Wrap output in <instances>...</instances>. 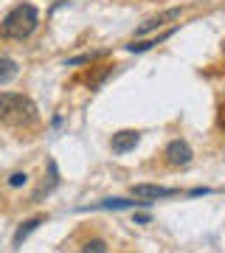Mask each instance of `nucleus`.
I'll return each instance as SVG.
<instances>
[{"mask_svg": "<svg viewBox=\"0 0 225 253\" xmlns=\"http://www.w3.org/2000/svg\"><path fill=\"white\" fill-rule=\"evenodd\" d=\"M163 158H166V163H169V166H189L191 158H194V152H191V146L186 144L183 138H175V141H169V146H166Z\"/></svg>", "mask_w": 225, "mask_h": 253, "instance_id": "20e7f679", "label": "nucleus"}, {"mask_svg": "<svg viewBox=\"0 0 225 253\" xmlns=\"http://www.w3.org/2000/svg\"><path fill=\"white\" fill-rule=\"evenodd\" d=\"M172 34H175V28H172V31H163V34L155 37V40H146V42H130V45H127V51H130V54H144V51H149V48L161 45L163 40H169Z\"/></svg>", "mask_w": 225, "mask_h": 253, "instance_id": "1a4fd4ad", "label": "nucleus"}, {"mask_svg": "<svg viewBox=\"0 0 225 253\" xmlns=\"http://www.w3.org/2000/svg\"><path fill=\"white\" fill-rule=\"evenodd\" d=\"M43 222H45V217H31V219H26V222H23V225L14 231V248H20V245L26 242L28 236L34 234L37 228L43 225Z\"/></svg>", "mask_w": 225, "mask_h": 253, "instance_id": "0eeeda50", "label": "nucleus"}, {"mask_svg": "<svg viewBox=\"0 0 225 253\" xmlns=\"http://www.w3.org/2000/svg\"><path fill=\"white\" fill-rule=\"evenodd\" d=\"M138 144H141V132H138V129H121V132L113 135L110 149H113L116 155H127V152H133Z\"/></svg>", "mask_w": 225, "mask_h": 253, "instance_id": "39448f33", "label": "nucleus"}, {"mask_svg": "<svg viewBox=\"0 0 225 253\" xmlns=\"http://www.w3.org/2000/svg\"><path fill=\"white\" fill-rule=\"evenodd\" d=\"M178 17H180V9H166V11H161L158 17H149L146 23H141V26L135 28V37H144V34H149V31H155V28H161L163 23L178 20Z\"/></svg>", "mask_w": 225, "mask_h": 253, "instance_id": "423d86ee", "label": "nucleus"}, {"mask_svg": "<svg viewBox=\"0 0 225 253\" xmlns=\"http://www.w3.org/2000/svg\"><path fill=\"white\" fill-rule=\"evenodd\" d=\"M82 253H107V245L101 242V239H90V242L82 248Z\"/></svg>", "mask_w": 225, "mask_h": 253, "instance_id": "9b49d317", "label": "nucleus"}, {"mask_svg": "<svg viewBox=\"0 0 225 253\" xmlns=\"http://www.w3.org/2000/svg\"><path fill=\"white\" fill-rule=\"evenodd\" d=\"M37 26H40V11L31 3H20L6 14L3 26H0V34L9 37V40H26L37 31Z\"/></svg>", "mask_w": 225, "mask_h": 253, "instance_id": "f03ea898", "label": "nucleus"}, {"mask_svg": "<svg viewBox=\"0 0 225 253\" xmlns=\"http://www.w3.org/2000/svg\"><path fill=\"white\" fill-rule=\"evenodd\" d=\"M17 76V62L9 59V56H0V84H6Z\"/></svg>", "mask_w": 225, "mask_h": 253, "instance_id": "9d476101", "label": "nucleus"}, {"mask_svg": "<svg viewBox=\"0 0 225 253\" xmlns=\"http://www.w3.org/2000/svg\"><path fill=\"white\" fill-rule=\"evenodd\" d=\"M178 189H169V186H155V183H138L133 186V197H138L141 203L146 206H152L158 200H166V197H175Z\"/></svg>", "mask_w": 225, "mask_h": 253, "instance_id": "7ed1b4c3", "label": "nucleus"}, {"mask_svg": "<svg viewBox=\"0 0 225 253\" xmlns=\"http://www.w3.org/2000/svg\"><path fill=\"white\" fill-rule=\"evenodd\" d=\"M26 183H28V174H26V172H14V174L9 177V186H11V189H20V186H26Z\"/></svg>", "mask_w": 225, "mask_h": 253, "instance_id": "f8f14e48", "label": "nucleus"}, {"mask_svg": "<svg viewBox=\"0 0 225 253\" xmlns=\"http://www.w3.org/2000/svg\"><path fill=\"white\" fill-rule=\"evenodd\" d=\"M223 48H225V42H223Z\"/></svg>", "mask_w": 225, "mask_h": 253, "instance_id": "2eb2a0df", "label": "nucleus"}, {"mask_svg": "<svg viewBox=\"0 0 225 253\" xmlns=\"http://www.w3.org/2000/svg\"><path fill=\"white\" fill-rule=\"evenodd\" d=\"M37 104L23 93H0V121L11 126H34Z\"/></svg>", "mask_w": 225, "mask_h": 253, "instance_id": "f257e3e1", "label": "nucleus"}, {"mask_svg": "<svg viewBox=\"0 0 225 253\" xmlns=\"http://www.w3.org/2000/svg\"><path fill=\"white\" fill-rule=\"evenodd\" d=\"M135 225H146V222H152V217H149V214H135Z\"/></svg>", "mask_w": 225, "mask_h": 253, "instance_id": "ddd939ff", "label": "nucleus"}, {"mask_svg": "<svg viewBox=\"0 0 225 253\" xmlns=\"http://www.w3.org/2000/svg\"><path fill=\"white\" fill-rule=\"evenodd\" d=\"M189 194L191 197H200V194H211V189H191Z\"/></svg>", "mask_w": 225, "mask_h": 253, "instance_id": "4468645a", "label": "nucleus"}, {"mask_svg": "<svg viewBox=\"0 0 225 253\" xmlns=\"http://www.w3.org/2000/svg\"><path fill=\"white\" fill-rule=\"evenodd\" d=\"M135 206H146V203H133V200H124V197H113V200H101L96 206H88V208H101V211H121V208H135ZM88 208H82V211H88Z\"/></svg>", "mask_w": 225, "mask_h": 253, "instance_id": "6e6552de", "label": "nucleus"}]
</instances>
